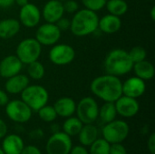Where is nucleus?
<instances>
[{"instance_id":"f257e3e1","label":"nucleus","mask_w":155,"mask_h":154,"mask_svg":"<svg viewBox=\"0 0 155 154\" xmlns=\"http://www.w3.org/2000/svg\"><path fill=\"white\" fill-rule=\"evenodd\" d=\"M123 82L117 76L103 74L95 77L90 84V90L96 97L104 102L114 103L123 95Z\"/></svg>"},{"instance_id":"f03ea898","label":"nucleus","mask_w":155,"mask_h":154,"mask_svg":"<svg viewBox=\"0 0 155 154\" xmlns=\"http://www.w3.org/2000/svg\"><path fill=\"white\" fill-rule=\"evenodd\" d=\"M104 67L106 74L120 77L133 71L134 62L130 58L128 51L115 48L107 54L104 62Z\"/></svg>"},{"instance_id":"7ed1b4c3","label":"nucleus","mask_w":155,"mask_h":154,"mask_svg":"<svg viewBox=\"0 0 155 154\" xmlns=\"http://www.w3.org/2000/svg\"><path fill=\"white\" fill-rule=\"evenodd\" d=\"M99 16L96 12L86 8L79 9L71 19L70 31L77 37H84L94 34L98 29Z\"/></svg>"},{"instance_id":"20e7f679","label":"nucleus","mask_w":155,"mask_h":154,"mask_svg":"<svg viewBox=\"0 0 155 154\" xmlns=\"http://www.w3.org/2000/svg\"><path fill=\"white\" fill-rule=\"evenodd\" d=\"M21 100L25 102L32 111H38L47 104L49 93L46 88L39 84H29L21 93Z\"/></svg>"},{"instance_id":"39448f33","label":"nucleus","mask_w":155,"mask_h":154,"mask_svg":"<svg viewBox=\"0 0 155 154\" xmlns=\"http://www.w3.org/2000/svg\"><path fill=\"white\" fill-rule=\"evenodd\" d=\"M42 54V45L35 38H25L16 46L15 55L24 64H28L39 59Z\"/></svg>"},{"instance_id":"423d86ee","label":"nucleus","mask_w":155,"mask_h":154,"mask_svg":"<svg viewBox=\"0 0 155 154\" xmlns=\"http://www.w3.org/2000/svg\"><path fill=\"white\" fill-rule=\"evenodd\" d=\"M130 127L128 123L123 120H116L105 123L103 127L102 133L105 141L110 144L112 143H121L129 135Z\"/></svg>"},{"instance_id":"0eeeda50","label":"nucleus","mask_w":155,"mask_h":154,"mask_svg":"<svg viewBox=\"0 0 155 154\" xmlns=\"http://www.w3.org/2000/svg\"><path fill=\"white\" fill-rule=\"evenodd\" d=\"M75 113L77 114V118L84 124L94 123L98 119L99 105L93 97L86 96L76 103Z\"/></svg>"},{"instance_id":"6e6552de","label":"nucleus","mask_w":155,"mask_h":154,"mask_svg":"<svg viewBox=\"0 0 155 154\" xmlns=\"http://www.w3.org/2000/svg\"><path fill=\"white\" fill-rule=\"evenodd\" d=\"M75 50L67 44H55L49 51V60L52 64L63 66L71 64L75 59Z\"/></svg>"},{"instance_id":"1a4fd4ad","label":"nucleus","mask_w":155,"mask_h":154,"mask_svg":"<svg viewBox=\"0 0 155 154\" xmlns=\"http://www.w3.org/2000/svg\"><path fill=\"white\" fill-rule=\"evenodd\" d=\"M5 113L11 121L17 123H27L32 117L31 108L22 100L9 101L5 105Z\"/></svg>"},{"instance_id":"9d476101","label":"nucleus","mask_w":155,"mask_h":154,"mask_svg":"<svg viewBox=\"0 0 155 154\" xmlns=\"http://www.w3.org/2000/svg\"><path fill=\"white\" fill-rule=\"evenodd\" d=\"M72 147L71 137L64 132H57L48 139L45 150L47 154H69Z\"/></svg>"},{"instance_id":"9b49d317","label":"nucleus","mask_w":155,"mask_h":154,"mask_svg":"<svg viewBox=\"0 0 155 154\" xmlns=\"http://www.w3.org/2000/svg\"><path fill=\"white\" fill-rule=\"evenodd\" d=\"M61 34L62 32L55 24L45 23L37 28L35 38L42 46H53L59 42Z\"/></svg>"},{"instance_id":"f8f14e48","label":"nucleus","mask_w":155,"mask_h":154,"mask_svg":"<svg viewBox=\"0 0 155 154\" xmlns=\"http://www.w3.org/2000/svg\"><path fill=\"white\" fill-rule=\"evenodd\" d=\"M41 11L35 4L27 3L21 6L19 11L18 21L22 25L27 28H33L39 25L41 21Z\"/></svg>"},{"instance_id":"ddd939ff","label":"nucleus","mask_w":155,"mask_h":154,"mask_svg":"<svg viewBox=\"0 0 155 154\" xmlns=\"http://www.w3.org/2000/svg\"><path fill=\"white\" fill-rule=\"evenodd\" d=\"M117 114L124 118H132L135 116L139 110L140 104L135 98L122 95L114 102Z\"/></svg>"},{"instance_id":"4468645a","label":"nucleus","mask_w":155,"mask_h":154,"mask_svg":"<svg viewBox=\"0 0 155 154\" xmlns=\"http://www.w3.org/2000/svg\"><path fill=\"white\" fill-rule=\"evenodd\" d=\"M146 90L145 81L142 80L137 76H132L126 81H124L122 84L123 95L129 96L132 98H139L143 96Z\"/></svg>"},{"instance_id":"2eb2a0df","label":"nucleus","mask_w":155,"mask_h":154,"mask_svg":"<svg viewBox=\"0 0 155 154\" xmlns=\"http://www.w3.org/2000/svg\"><path fill=\"white\" fill-rule=\"evenodd\" d=\"M24 64L15 54H10L0 61V77L9 78L21 73Z\"/></svg>"},{"instance_id":"dca6fc26","label":"nucleus","mask_w":155,"mask_h":154,"mask_svg":"<svg viewBox=\"0 0 155 154\" xmlns=\"http://www.w3.org/2000/svg\"><path fill=\"white\" fill-rule=\"evenodd\" d=\"M64 10L63 2L59 0L47 1L41 12V15L46 23L55 24L61 17L64 16Z\"/></svg>"},{"instance_id":"f3484780","label":"nucleus","mask_w":155,"mask_h":154,"mask_svg":"<svg viewBox=\"0 0 155 154\" xmlns=\"http://www.w3.org/2000/svg\"><path fill=\"white\" fill-rule=\"evenodd\" d=\"M29 83L30 78L26 74L19 73L6 79L5 89L9 94H19L29 85Z\"/></svg>"},{"instance_id":"a211bd4d","label":"nucleus","mask_w":155,"mask_h":154,"mask_svg":"<svg viewBox=\"0 0 155 154\" xmlns=\"http://www.w3.org/2000/svg\"><path fill=\"white\" fill-rule=\"evenodd\" d=\"M122 27L121 17L107 14L103 17L99 18L98 29L107 34H113L120 31Z\"/></svg>"},{"instance_id":"6ab92c4d","label":"nucleus","mask_w":155,"mask_h":154,"mask_svg":"<svg viewBox=\"0 0 155 154\" xmlns=\"http://www.w3.org/2000/svg\"><path fill=\"white\" fill-rule=\"evenodd\" d=\"M3 139L1 149L5 154H20L25 147L23 139L17 134L5 135Z\"/></svg>"},{"instance_id":"aec40b11","label":"nucleus","mask_w":155,"mask_h":154,"mask_svg":"<svg viewBox=\"0 0 155 154\" xmlns=\"http://www.w3.org/2000/svg\"><path fill=\"white\" fill-rule=\"evenodd\" d=\"M57 116L68 118L73 116L76 110V103L71 97H61L54 104Z\"/></svg>"},{"instance_id":"412c9836","label":"nucleus","mask_w":155,"mask_h":154,"mask_svg":"<svg viewBox=\"0 0 155 154\" xmlns=\"http://www.w3.org/2000/svg\"><path fill=\"white\" fill-rule=\"evenodd\" d=\"M21 24L15 18H5L0 20V38L11 39L20 31Z\"/></svg>"},{"instance_id":"4be33fe9","label":"nucleus","mask_w":155,"mask_h":154,"mask_svg":"<svg viewBox=\"0 0 155 154\" xmlns=\"http://www.w3.org/2000/svg\"><path fill=\"white\" fill-rule=\"evenodd\" d=\"M133 70L135 74V76L141 78L143 81H149L154 77V66L151 62L147 61L146 59L134 64Z\"/></svg>"},{"instance_id":"5701e85b","label":"nucleus","mask_w":155,"mask_h":154,"mask_svg":"<svg viewBox=\"0 0 155 154\" xmlns=\"http://www.w3.org/2000/svg\"><path fill=\"white\" fill-rule=\"evenodd\" d=\"M79 142L83 146H90L98 137V130L93 123L84 124L78 133Z\"/></svg>"},{"instance_id":"b1692460","label":"nucleus","mask_w":155,"mask_h":154,"mask_svg":"<svg viewBox=\"0 0 155 154\" xmlns=\"http://www.w3.org/2000/svg\"><path fill=\"white\" fill-rule=\"evenodd\" d=\"M108 13L116 16H123L128 11V4L126 0H107L105 6Z\"/></svg>"},{"instance_id":"393cba45","label":"nucleus","mask_w":155,"mask_h":154,"mask_svg":"<svg viewBox=\"0 0 155 154\" xmlns=\"http://www.w3.org/2000/svg\"><path fill=\"white\" fill-rule=\"evenodd\" d=\"M116 115H117V112L114 103L104 102V103L99 108L98 118H100V120L104 123H108L114 121L116 118Z\"/></svg>"},{"instance_id":"a878e982","label":"nucleus","mask_w":155,"mask_h":154,"mask_svg":"<svg viewBox=\"0 0 155 154\" xmlns=\"http://www.w3.org/2000/svg\"><path fill=\"white\" fill-rule=\"evenodd\" d=\"M84 123L77 117L70 116L66 118V120L64 121L63 124V130H64V133H65L67 135L72 137V136L78 135Z\"/></svg>"},{"instance_id":"bb28decb","label":"nucleus","mask_w":155,"mask_h":154,"mask_svg":"<svg viewBox=\"0 0 155 154\" xmlns=\"http://www.w3.org/2000/svg\"><path fill=\"white\" fill-rule=\"evenodd\" d=\"M27 65V76L33 80H41L44 78L45 74V65L39 62V60H36L35 62H32Z\"/></svg>"},{"instance_id":"cd10ccee","label":"nucleus","mask_w":155,"mask_h":154,"mask_svg":"<svg viewBox=\"0 0 155 154\" xmlns=\"http://www.w3.org/2000/svg\"><path fill=\"white\" fill-rule=\"evenodd\" d=\"M110 152V143L103 139H96L90 145L89 154H109Z\"/></svg>"},{"instance_id":"c85d7f7f","label":"nucleus","mask_w":155,"mask_h":154,"mask_svg":"<svg viewBox=\"0 0 155 154\" xmlns=\"http://www.w3.org/2000/svg\"><path fill=\"white\" fill-rule=\"evenodd\" d=\"M37 112H38L39 118L45 123H52L57 118L56 112L54 106H51V105L45 104V106L40 108Z\"/></svg>"},{"instance_id":"c756f323","label":"nucleus","mask_w":155,"mask_h":154,"mask_svg":"<svg viewBox=\"0 0 155 154\" xmlns=\"http://www.w3.org/2000/svg\"><path fill=\"white\" fill-rule=\"evenodd\" d=\"M128 53L134 64L143 61L147 57V52L143 46H134L130 51H128Z\"/></svg>"},{"instance_id":"7c9ffc66","label":"nucleus","mask_w":155,"mask_h":154,"mask_svg":"<svg viewBox=\"0 0 155 154\" xmlns=\"http://www.w3.org/2000/svg\"><path fill=\"white\" fill-rule=\"evenodd\" d=\"M107 0H81L84 8L94 12H98L104 8Z\"/></svg>"},{"instance_id":"2f4dec72","label":"nucleus","mask_w":155,"mask_h":154,"mask_svg":"<svg viewBox=\"0 0 155 154\" xmlns=\"http://www.w3.org/2000/svg\"><path fill=\"white\" fill-rule=\"evenodd\" d=\"M64 13L74 14L77 10H79V5L75 0H66L63 2Z\"/></svg>"},{"instance_id":"473e14b6","label":"nucleus","mask_w":155,"mask_h":154,"mask_svg":"<svg viewBox=\"0 0 155 154\" xmlns=\"http://www.w3.org/2000/svg\"><path fill=\"white\" fill-rule=\"evenodd\" d=\"M56 26L59 28V30L61 32H64L67 30H70V25H71V20L65 17H61L56 23H55Z\"/></svg>"},{"instance_id":"72a5a7b5","label":"nucleus","mask_w":155,"mask_h":154,"mask_svg":"<svg viewBox=\"0 0 155 154\" xmlns=\"http://www.w3.org/2000/svg\"><path fill=\"white\" fill-rule=\"evenodd\" d=\"M109 154H127V151L122 143H112Z\"/></svg>"},{"instance_id":"f704fd0d","label":"nucleus","mask_w":155,"mask_h":154,"mask_svg":"<svg viewBox=\"0 0 155 154\" xmlns=\"http://www.w3.org/2000/svg\"><path fill=\"white\" fill-rule=\"evenodd\" d=\"M20 154H42L41 151L34 145H28L24 147L23 151Z\"/></svg>"},{"instance_id":"c9c22d12","label":"nucleus","mask_w":155,"mask_h":154,"mask_svg":"<svg viewBox=\"0 0 155 154\" xmlns=\"http://www.w3.org/2000/svg\"><path fill=\"white\" fill-rule=\"evenodd\" d=\"M147 147L151 154H155V133H152L147 141Z\"/></svg>"},{"instance_id":"e433bc0d","label":"nucleus","mask_w":155,"mask_h":154,"mask_svg":"<svg viewBox=\"0 0 155 154\" xmlns=\"http://www.w3.org/2000/svg\"><path fill=\"white\" fill-rule=\"evenodd\" d=\"M69 154H89V152L83 145H77L75 147H72Z\"/></svg>"},{"instance_id":"4c0bfd02","label":"nucleus","mask_w":155,"mask_h":154,"mask_svg":"<svg viewBox=\"0 0 155 154\" xmlns=\"http://www.w3.org/2000/svg\"><path fill=\"white\" fill-rule=\"evenodd\" d=\"M8 102H9L8 93L5 91L0 89V106H5Z\"/></svg>"},{"instance_id":"58836bf2","label":"nucleus","mask_w":155,"mask_h":154,"mask_svg":"<svg viewBox=\"0 0 155 154\" xmlns=\"http://www.w3.org/2000/svg\"><path fill=\"white\" fill-rule=\"evenodd\" d=\"M7 133V126L5 123L0 119V139H3Z\"/></svg>"},{"instance_id":"ea45409f","label":"nucleus","mask_w":155,"mask_h":154,"mask_svg":"<svg viewBox=\"0 0 155 154\" xmlns=\"http://www.w3.org/2000/svg\"><path fill=\"white\" fill-rule=\"evenodd\" d=\"M15 4V0H0V7L8 8Z\"/></svg>"},{"instance_id":"a19ab883","label":"nucleus","mask_w":155,"mask_h":154,"mask_svg":"<svg viewBox=\"0 0 155 154\" xmlns=\"http://www.w3.org/2000/svg\"><path fill=\"white\" fill-rule=\"evenodd\" d=\"M15 3L16 5H18L21 7V6L26 5V4L29 3V2H28V0H15Z\"/></svg>"},{"instance_id":"79ce46f5","label":"nucleus","mask_w":155,"mask_h":154,"mask_svg":"<svg viewBox=\"0 0 155 154\" xmlns=\"http://www.w3.org/2000/svg\"><path fill=\"white\" fill-rule=\"evenodd\" d=\"M150 15H151V18L153 21L155 20V6H153L152 9H151V12H150Z\"/></svg>"},{"instance_id":"37998d69","label":"nucleus","mask_w":155,"mask_h":154,"mask_svg":"<svg viewBox=\"0 0 155 154\" xmlns=\"http://www.w3.org/2000/svg\"><path fill=\"white\" fill-rule=\"evenodd\" d=\"M0 154H5V152H3V150L1 148H0Z\"/></svg>"},{"instance_id":"c03bdc74","label":"nucleus","mask_w":155,"mask_h":154,"mask_svg":"<svg viewBox=\"0 0 155 154\" xmlns=\"http://www.w3.org/2000/svg\"><path fill=\"white\" fill-rule=\"evenodd\" d=\"M145 1H149V2H152V1H154V0H145Z\"/></svg>"},{"instance_id":"a18cd8bd","label":"nucleus","mask_w":155,"mask_h":154,"mask_svg":"<svg viewBox=\"0 0 155 154\" xmlns=\"http://www.w3.org/2000/svg\"><path fill=\"white\" fill-rule=\"evenodd\" d=\"M59 1H61V2H64V1H66V0H59Z\"/></svg>"}]
</instances>
